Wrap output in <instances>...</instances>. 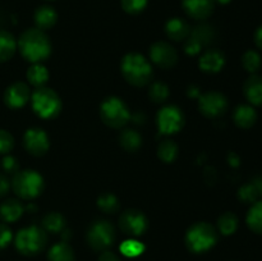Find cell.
Masks as SVG:
<instances>
[{"label": "cell", "mask_w": 262, "mask_h": 261, "mask_svg": "<svg viewBox=\"0 0 262 261\" xmlns=\"http://www.w3.org/2000/svg\"><path fill=\"white\" fill-rule=\"evenodd\" d=\"M18 48L26 60L32 64L41 63L49 58L51 44L46 33L38 28H30L20 35Z\"/></svg>", "instance_id": "cell-1"}, {"label": "cell", "mask_w": 262, "mask_h": 261, "mask_svg": "<svg viewBox=\"0 0 262 261\" xmlns=\"http://www.w3.org/2000/svg\"><path fill=\"white\" fill-rule=\"evenodd\" d=\"M122 73L127 82L136 87L148 84L152 78V68L147 59L138 53H129L122 60Z\"/></svg>", "instance_id": "cell-2"}, {"label": "cell", "mask_w": 262, "mask_h": 261, "mask_svg": "<svg viewBox=\"0 0 262 261\" xmlns=\"http://www.w3.org/2000/svg\"><path fill=\"white\" fill-rule=\"evenodd\" d=\"M217 242V232L210 223L200 222L192 225L186 234V245L189 251L196 253L205 252Z\"/></svg>", "instance_id": "cell-3"}, {"label": "cell", "mask_w": 262, "mask_h": 261, "mask_svg": "<svg viewBox=\"0 0 262 261\" xmlns=\"http://www.w3.org/2000/svg\"><path fill=\"white\" fill-rule=\"evenodd\" d=\"M46 232L37 225L23 228L15 235V247L22 255L33 256L41 252L46 246Z\"/></svg>", "instance_id": "cell-4"}, {"label": "cell", "mask_w": 262, "mask_h": 261, "mask_svg": "<svg viewBox=\"0 0 262 261\" xmlns=\"http://www.w3.org/2000/svg\"><path fill=\"white\" fill-rule=\"evenodd\" d=\"M12 188L20 199L33 200L42 192L43 179L35 170L17 171L12 179Z\"/></svg>", "instance_id": "cell-5"}, {"label": "cell", "mask_w": 262, "mask_h": 261, "mask_svg": "<svg viewBox=\"0 0 262 261\" xmlns=\"http://www.w3.org/2000/svg\"><path fill=\"white\" fill-rule=\"evenodd\" d=\"M31 101H32V109L35 110L36 114L43 119L55 118L60 113V97L54 90L48 89V87H38L32 94Z\"/></svg>", "instance_id": "cell-6"}, {"label": "cell", "mask_w": 262, "mask_h": 261, "mask_svg": "<svg viewBox=\"0 0 262 261\" xmlns=\"http://www.w3.org/2000/svg\"><path fill=\"white\" fill-rule=\"evenodd\" d=\"M100 117L102 122L110 128H122L129 122L130 113L127 105L119 97H107L100 107Z\"/></svg>", "instance_id": "cell-7"}, {"label": "cell", "mask_w": 262, "mask_h": 261, "mask_svg": "<svg viewBox=\"0 0 262 261\" xmlns=\"http://www.w3.org/2000/svg\"><path fill=\"white\" fill-rule=\"evenodd\" d=\"M115 240L114 227L106 220L95 222L87 233L89 245L95 251H105L113 245Z\"/></svg>", "instance_id": "cell-8"}, {"label": "cell", "mask_w": 262, "mask_h": 261, "mask_svg": "<svg viewBox=\"0 0 262 261\" xmlns=\"http://www.w3.org/2000/svg\"><path fill=\"white\" fill-rule=\"evenodd\" d=\"M183 124V113L179 107L174 106V105L163 107L158 113V127L160 133H163V135H174V133L181 130Z\"/></svg>", "instance_id": "cell-9"}, {"label": "cell", "mask_w": 262, "mask_h": 261, "mask_svg": "<svg viewBox=\"0 0 262 261\" xmlns=\"http://www.w3.org/2000/svg\"><path fill=\"white\" fill-rule=\"evenodd\" d=\"M199 107L207 118H217L228 109V100L217 91H209L199 97Z\"/></svg>", "instance_id": "cell-10"}, {"label": "cell", "mask_w": 262, "mask_h": 261, "mask_svg": "<svg viewBox=\"0 0 262 261\" xmlns=\"http://www.w3.org/2000/svg\"><path fill=\"white\" fill-rule=\"evenodd\" d=\"M120 229L130 237L142 235L147 230V217L138 210H127L120 215Z\"/></svg>", "instance_id": "cell-11"}, {"label": "cell", "mask_w": 262, "mask_h": 261, "mask_svg": "<svg viewBox=\"0 0 262 261\" xmlns=\"http://www.w3.org/2000/svg\"><path fill=\"white\" fill-rule=\"evenodd\" d=\"M23 146L28 154L33 156H42L49 150V137L45 130L40 128H31L23 136Z\"/></svg>", "instance_id": "cell-12"}, {"label": "cell", "mask_w": 262, "mask_h": 261, "mask_svg": "<svg viewBox=\"0 0 262 261\" xmlns=\"http://www.w3.org/2000/svg\"><path fill=\"white\" fill-rule=\"evenodd\" d=\"M150 58L156 66L168 69L171 68L177 63L178 54H177V50L170 44L159 41V42H155L151 46Z\"/></svg>", "instance_id": "cell-13"}, {"label": "cell", "mask_w": 262, "mask_h": 261, "mask_svg": "<svg viewBox=\"0 0 262 261\" xmlns=\"http://www.w3.org/2000/svg\"><path fill=\"white\" fill-rule=\"evenodd\" d=\"M30 96V89L27 84L23 82H15L5 90L4 101L10 109H19L27 104Z\"/></svg>", "instance_id": "cell-14"}, {"label": "cell", "mask_w": 262, "mask_h": 261, "mask_svg": "<svg viewBox=\"0 0 262 261\" xmlns=\"http://www.w3.org/2000/svg\"><path fill=\"white\" fill-rule=\"evenodd\" d=\"M182 5L189 17L204 20L214 12L215 0H182Z\"/></svg>", "instance_id": "cell-15"}, {"label": "cell", "mask_w": 262, "mask_h": 261, "mask_svg": "<svg viewBox=\"0 0 262 261\" xmlns=\"http://www.w3.org/2000/svg\"><path fill=\"white\" fill-rule=\"evenodd\" d=\"M225 64V58L223 53L215 49L205 51L202 56L200 58V68L207 73H216L222 71V68Z\"/></svg>", "instance_id": "cell-16"}, {"label": "cell", "mask_w": 262, "mask_h": 261, "mask_svg": "<svg viewBox=\"0 0 262 261\" xmlns=\"http://www.w3.org/2000/svg\"><path fill=\"white\" fill-rule=\"evenodd\" d=\"M243 92L250 104L255 106H262V77L257 74L251 76L245 82Z\"/></svg>", "instance_id": "cell-17"}, {"label": "cell", "mask_w": 262, "mask_h": 261, "mask_svg": "<svg viewBox=\"0 0 262 261\" xmlns=\"http://www.w3.org/2000/svg\"><path fill=\"white\" fill-rule=\"evenodd\" d=\"M233 119L238 127L242 129H248L255 125L256 120H257V113L251 105H239L235 107Z\"/></svg>", "instance_id": "cell-18"}, {"label": "cell", "mask_w": 262, "mask_h": 261, "mask_svg": "<svg viewBox=\"0 0 262 261\" xmlns=\"http://www.w3.org/2000/svg\"><path fill=\"white\" fill-rule=\"evenodd\" d=\"M25 207L18 200L8 199L0 205V219L5 223H14L22 216Z\"/></svg>", "instance_id": "cell-19"}, {"label": "cell", "mask_w": 262, "mask_h": 261, "mask_svg": "<svg viewBox=\"0 0 262 261\" xmlns=\"http://www.w3.org/2000/svg\"><path fill=\"white\" fill-rule=\"evenodd\" d=\"M58 20L56 10L50 5H41L35 12V23L36 28L38 30H49L53 27Z\"/></svg>", "instance_id": "cell-20"}, {"label": "cell", "mask_w": 262, "mask_h": 261, "mask_svg": "<svg viewBox=\"0 0 262 261\" xmlns=\"http://www.w3.org/2000/svg\"><path fill=\"white\" fill-rule=\"evenodd\" d=\"M166 35L169 38L174 41H182L187 38L191 33L189 26L186 20L181 19V18H171L166 22L165 26Z\"/></svg>", "instance_id": "cell-21"}, {"label": "cell", "mask_w": 262, "mask_h": 261, "mask_svg": "<svg viewBox=\"0 0 262 261\" xmlns=\"http://www.w3.org/2000/svg\"><path fill=\"white\" fill-rule=\"evenodd\" d=\"M17 41L10 32L0 30V63L7 61L14 55Z\"/></svg>", "instance_id": "cell-22"}, {"label": "cell", "mask_w": 262, "mask_h": 261, "mask_svg": "<svg viewBox=\"0 0 262 261\" xmlns=\"http://www.w3.org/2000/svg\"><path fill=\"white\" fill-rule=\"evenodd\" d=\"M246 222L253 233L262 234V201L253 202L251 209L248 210Z\"/></svg>", "instance_id": "cell-23"}, {"label": "cell", "mask_w": 262, "mask_h": 261, "mask_svg": "<svg viewBox=\"0 0 262 261\" xmlns=\"http://www.w3.org/2000/svg\"><path fill=\"white\" fill-rule=\"evenodd\" d=\"M27 79L32 86L43 87L49 79V72L41 63H35L28 68Z\"/></svg>", "instance_id": "cell-24"}, {"label": "cell", "mask_w": 262, "mask_h": 261, "mask_svg": "<svg viewBox=\"0 0 262 261\" xmlns=\"http://www.w3.org/2000/svg\"><path fill=\"white\" fill-rule=\"evenodd\" d=\"M120 145L124 150L129 151V153H135L142 145V137L140 133L135 129H125L123 130L122 135L119 137Z\"/></svg>", "instance_id": "cell-25"}, {"label": "cell", "mask_w": 262, "mask_h": 261, "mask_svg": "<svg viewBox=\"0 0 262 261\" xmlns=\"http://www.w3.org/2000/svg\"><path fill=\"white\" fill-rule=\"evenodd\" d=\"M48 257L49 261H76L73 250L66 242L54 245L49 251Z\"/></svg>", "instance_id": "cell-26"}, {"label": "cell", "mask_w": 262, "mask_h": 261, "mask_svg": "<svg viewBox=\"0 0 262 261\" xmlns=\"http://www.w3.org/2000/svg\"><path fill=\"white\" fill-rule=\"evenodd\" d=\"M42 227L45 232L60 233L66 227V219L59 212H50L42 219Z\"/></svg>", "instance_id": "cell-27"}, {"label": "cell", "mask_w": 262, "mask_h": 261, "mask_svg": "<svg viewBox=\"0 0 262 261\" xmlns=\"http://www.w3.org/2000/svg\"><path fill=\"white\" fill-rule=\"evenodd\" d=\"M238 223V217L233 212H225L217 220V228L222 234L230 235L237 230Z\"/></svg>", "instance_id": "cell-28"}, {"label": "cell", "mask_w": 262, "mask_h": 261, "mask_svg": "<svg viewBox=\"0 0 262 261\" xmlns=\"http://www.w3.org/2000/svg\"><path fill=\"white\" fill-rule=\"evenodd\" d=\"M158 155L165 163H171V161L176 160L177 155H178V146L171 140H164L159 145Z\"/></svg>", "instance_id": "cell-29"}, {"label": "cell", "mask_w": 262, "mask_h": 261, "mask_svg": "<svg viewBox=\"0 0 262 261\" xmlns=\"http://www.w3.org/2000/svg\"><path fill=\"white\" fill-rule=\"evenodd\" d=\"M191 38L197 41L201 46L209 45L214 40V30L207 25L197 26L191 32Z\"/></svg>", "instance_id": "cell-30"}, {"label": "cell", "mask_w": 262, "mask_h": 261, "mask_svg": "<svg viewBox=\"0 0 262 261\" xmlns=\"http://www.w3.org/2000/svg\"><path fill=\"white\" fill-rule=\"evenodd\" d=\"M261 56L257 51L255 50H248L243 54L242 56V64L243 68L250 73H256L261 67Z\"/></svg>", "instance_id": "cell-31"}, {"label": "cell", "mask_w": 262, "mask_h": 261, "mask_svg": "<svg viewBox=\"0 0 262 261\" xmlns=\"http://www.w3.org/2000/svg\"><path fill=\"white\" fill-rule=\"evenodd\" d=\"M97 206L105 214H114L119 209V202L113 193H104L97 200Z\"/></svg>", "instance_id": "cell-32"}, {"label": "cell", "mask_w": 262, "mask_h": 261, "mask_svg": "<svg viewBox=\"0 0 262 261\" xmlns=\"http://www.w3.org/2000/svg\"><path fill=\"white\" fill-rule=\"evenodd\" d=\"M145 250V246L136 240H127L120 245V251L127 257H137Z\"/></svg>", "instance_id": "cell-33"}, {"label": "cell", "mask_w": 262, "mask_h": 261, "mask_svg": "<svg viewBox=\"0 0 262 261\" xmlns=\"http://www.w3.org/2000/svg\"><path fill=\"white\" fill-rule=\"evenodd\" d=\"M148 95L154 102H164L169 97V89L163 82H154Z\"/></svg>", "instance_id": "cell-34"}, {"label": "cell", "mask_w": 262, "mask_h": 261, "mask_svg": "<svg viewBox=\"0 0 262 261\" xmlns=\"http://www.w3.org/2000/svg\"><path fill=\"white\" fill-rule=\"evenodd\" d=\"M258 196L260 194H258L257 188L253 183L243 184L239 191H238V197H239L241 201L247 202V204H253V202L257 201Z\"/></svg>", "instance_id": "cell-35"}, {"label": "cell", "mask_w": 262, "mask_h": 261, "mask_svg": "<svg viewBox=\"0 0 262 261\" xmlns=\"http://www.w3.org/2000/svg\"><path fill=\"white\" fill-rule=\"evenodd\" d=\"M120 4H122L123 10L125 13L136 15L145 10L147 0H120Z\"/></svg>", "instance_id": "cell-36"}, {"label": "cell", "mask_w": 262, "mask_h": 261, "mask_svg": "<svg viewBox=\"0 0 262 261\" xmlns=\"http://www.w3.org/2000/svg\"><path fill=\"white\" fill-rule=\"evenodd\" d=\"M14 146V138L8 130L0 129V154H8Z\"/></svg>", "instance_id": "cell-37"}, {"label": "cell", "mask_w": 262, "mask_h": 261, "mask_svg": "<svg viewBox=\"0 0 262 261\" xmlns=\"http://www.w3.org/2000/svg\"><path fill=\"white\" fill-rule=\"evenodd\" d=\"M2 168H3V170L5 171V173L15 174L18 171V168H19V165H18V161H17V159L14 158V156L7 155V156H4V158H3Z\"/></svg>", "instance_id": "cell-38"}, {"label": "cell", "mask_w": 262, "mask_h": 261, "mask_svg": "<svg viewBox=\"0 0 262 261\" xmlns=\"http://www.w3.org/2000/svg\"><path fill=\"white\" fill-rule=\"evenodd\" d=\"M12 238H13V234L10 228L8 227V225L0 223V250L7 247V246L10 243V241H12Z\"/></svg>", "instance_id": "cell-39"}, {"label": "cell", "mask_w": 262, "mask_h": 261, "mask_svg": "<svg viewBox=\"0 0 262 261\" xmlns=\"http://www.w3.org/2000/svg\"><path fill=\"white\" fill-rule=\"evenodd\" d=\"M201 49L202 46L191 37L187 40L186 46H184V50H186V53L189 54V55H196V54H199L200 51H201Z\"/></svg>", "instance_id": "cell-40"}, {"label": "cell", "mask_w": 262, "mask_h": 261, "mask_svg": "<svg viewBox=\"0 0 262 261\" xmlns=\"http://www.w3.org/2000/svg\"><path fill=\"white\" fill-rule=\"evenodd\" d=\"M9 181H8V178L5 176H3V174H0V197L5 196V194L8 193V191H9Z\"/></svg>", "instance_id": "cell-41"}, {"label": "cell", "mask_w": 262, "mask_h": 261, "mask_svg": "<svg viewBox=\"0 0 262 261\" xmlns=\"http://www.w3.org/2000/svg\"><path fill=\"white\" fill-rule=\"evenodd\" d=\"M99 261H119V258L114 255L113 252H109V251H105L101 256H100Z\"/></svg>", "instance_id": "cell-42"}, {"label": "cell", "mask_w": 262, "mask_h": 261, "mask_svg": "<svg viewBox=\"0 0 262 261\" xmlns=\"http://www.w3.org/2000/svg\"><path fill=\"white\" fill-rule=\"evenodd\" d=\"M255 42H256V45H257V48L261 49V50H262V25L257 28V30H256Z\"/></svg>", "instance_id": "cell-43"}, {"label": "cell", "mask_w": 262, "mask_h": 261, "mask_svg": "<svg viewBox=\"0 0 262 261\" xmlns=\"http://www.w3.org/2000/svg\"><path fill=\"white\" fill-rule=\"evenodd\" d=\"M252 183L255 184L256 188H257L258 194H260V196H262V176L261 177H257V178L253 179Z\"/></svg>", "instance_id": "cell-44"}, {"label": "cell", "mask_w": 262, "mask_h": 261, "mask_svg": "<svg viewBox=\"0 0 262 261\" xmlns=\"http://www.w3.org/2000/svg\"><path fill=\"white\" fill-rule=\"evenodd\" d=\"M229 160H230V164H232L233 166H237V165H239V158H238L237 155H235V154H230L229 155Z\"/></svg>", "instance_id": "cell-45"}, {"label": "cell", "mask_w": 262, "mask_h": 261, "mask_svg": "<svg viewBox=\"0 0 262 261\" xmlns=\"http://www.w3.org/2000/svg\"><path fill=\"white\" fill-rule=\"evenodd\" d=\"M217 3H219V4H223V5H225V4H229L230 2H232V0H216Z\"/></svg>", "instance_id": "cell-46"}]
</instances>
